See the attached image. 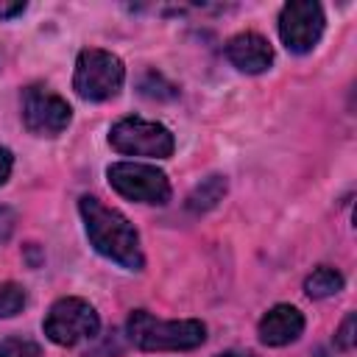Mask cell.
Masks as SVG:
<instances>
[{
    "label": "cell",
    "instance_id": "6da1fadb",
    "mask_svg": "<svg viewBox=\"0 0 357 357\" xmlns=\"http://www.w3.org/2000/svg\"><path fill=\"white\" fill-rule=\"evenodd\" d=\"M78 212L84 220V231L89 245L106 257L109 262L126 268V271H142L145 268V254L139 245V234L134 223L114 206H106L95 195H81L78 198Z\"/></svg>",
    "mask_w": 357,
    "mask_h": 357
},
{
    "label": "cell",
    "instance_id": "7a4b0ae2",
    "mask_svg": "<svg viewBox=\"0 0 357 357\" xmlns=\"http://www.w3.org/2000/svg\"><path fill=\"white\" fill-rule=\"evenodd\" d=\"M128 337L142 351H187L206 340V326L195 318L162 321L148 310H134L128 315Z\"/></svg>",
    "mask_w": 357,
    "mask_h": 357
},
{
    "label": "cell",
    "instance_id": "3957f363",
    "mask_svg": "<svg viewBox=\"0 0 357 357\" xmlns=\"http://www.w3.org/2000/svg\"><path fill=\"white\" fill-rule=\"evenodd\" d=\"M126 81V67L123 59L114 56L112 50L103 47H84L75 59V73H73V89L78 98L89 103H103L117 98Z\"/></svg>",
    "mask_w": 357,
    "mask_h": 357
},
{
    "label": "cell",
    "instance_id": "277c9868",
    "mask_svg": "<svg viewBox=\"0 0 357 357\" xmlns=\"http://www.w3.org/2000/svg\"><path fill=\"white\" fill-rule=\"evenodd\" d=\"M42 329H45V337L56 346H78L92 340L100 332V315L86 298L64 296L50 304L42 321Z\"/></svg>",
    "mask_w": 357,
    "mask_h": 357
},
{
    "label": "cell",
    "instance_id": "5b68a950",
    "mask_svg": "<svg viewBox=\"0 0 357 357\" xmlns=\"http://www.w3.org/2000/svg\"><path fill=\"white\" fill-rule=\"evenodd\" d=\"M109 145L123 156L167 159L176 148V139L167 126L131 114V117H120L109 128Z\"/></svg>",
    "mask_w": 357,
    "mask_h": 357
},
{
    "label": "cell",
    "instance_id": "8992f818",
    "mask_svg": "<svg viewBox=\"0 0 357 357\" xmlns=\"http://www.w3.org/2000/svg\"><path fill=\"white\" fill-rule=\"evenodd\" d=\"M106 178L112 190L128 201L162 206L170 201V181L165 170L142 162H114L106 167Z\"/></svg>",
    "mask_w": 357,
    "mask_h": 357
},
{
    "label": "cell",
    "instance_id": "52a82bcc",
    "mask_svg": "<svg viewBox=\"0 0 357 357\" xmlns=\"http://www.w3.org/2000/svg\"><path fill=\"white\" fill-rule=\"evenodd\" d=\"M324 8L315 0H290L279 11V39L290 53H310L324 36Z\"/></svg>",
    "mask_w": 357,
    "mask_h": 357
},
{
    "label": "cell",
    "instance_id": "ba28073f",
    "mask_svg": "<svg viewBox=\"0 0 357 357\" xmlns=\"http://www.w3.org/2000/svg\"><path fill=\"white\" fill-rule=\"evenodd\" d=\"M70 120H73V109L59 92L42 86V84L25 86V92H22V123L31 134L56 137L70 126Z\"/></svg>",
    "mask_w": 357,
    "mask_h": 357
},
{
    "label": "cell",
    "instance_id": "9c48e42d",
    "mask_svg": "<svg viewBox=\"0 0 357 357\" xmlns=\"http://www.w3.org/2000/svg\"><path fill=\"white\" fill-rule=\"evenodd\" d=\"M226 59L240 70V73H248V75H259L265 70H271L273 64V47L271 42L257 33V31H243V33H234L229 42H226Z\"/></svg>",
    "mask_w": 357,
    "mask_h": 357
},
{
    "label": "cell",
    "instance_id": "30bf717a",
    "mask_svg": "<svg viewBox=\"0 0 357 357\" xmlns=\"http://www.w3.org/2000/svg\"><path fill=\"white\" fill-rule=\"evenodd\" d=\"M304 332V315L293 304H273L257 324V335L265 346H290Z\"/></svg>",
    "mask_w": 357,
    "mask_h": 357
},
{
    "label": "cell",
    "instance_id": "8fae6325",
    "mask_svg": "<svg viewBox=\"0 0 357 357\" xmlns=\"http://www.w3.org/2000/svg\"><path fill=\"white\" fill-rule=\"evenodd\" d=\"M226 190H229L226 176L212 173V176L201 178V181H198V184L190 190V195H187V201H184V204H187V209H190L192 215H204V212L215 209V206L223 201Z\"/></svg>",
    "mask_w": 357,
    "mask_h": 357
},
{
    "label": "cell",
    "instance_id": "7c38bea8",
    "mask_svg": "<svg viewBox=\"0 0 357 357\" xmlns=\"http://www.w3.org/2000/svg\"><path fill=\"white\" fill-rule=\"evenodd\" d=\"M343 284H346V279H343V273L337 268L321 265L304 279V293L310 298H329V296H337L343 290Z\"/></svg>",
    "mask_w": 357,
    "mask_h": 357
},
{
    "label": "cell",
    "instance_id": "4fadbf2b",
    "mask_svg": "<svg viewBox=\"0 0 357 357\" xmlns=\"http://www.w3.org/2000/svg\"><path fill=\"white\" fill-rule=\"evenodd\" d=\"M137 89H139V95L153 98V100H170V98L178 95V89L162 73H156V70H145L139 75V81H137Z\"/></svg>",
    "mask_w": 357,
    "mask_h": 357
},
{
    "label": "cell",
    "instance_id": "5bb4252c",
    "mask_svg": "<svg viewBox=\"0 0 357 357\" xmlns=\"http://www.w3.org/2000/svg\"><path fill=\"white\" fill-rule=\"evenodd\" d=\"M25 290L14 282H0V318H11L25 307Z\"/></svg>",
    "mask_w": 357,
    "mask_h": 357
},
{
    "label": "cell",
    "instance_id": "9a60e30c",
    "mask_svg": "<svg viewBox=\"0 0 357 357\" xmlns=\"http://www.w3.org/2000/svg\"><path fill=\"white\" fill-rule=\"evenodd\" d=\"M0 357H42V349L28 337H3Z\"/></svg>",
    "mask_w": 357,
    "mask_h": 357
},
{
    "label": "cell",
    "instance_id": "2e32d148",
    "mask_svg": "<svg viewBox=\"0 0 357 357\" xmlns=\"http://www.w3.org/2000/svg\"><path fill=\"white\" fill-rule=\"evenodd\" d=\"M354 343H357V315L349 312V315L340 321L337 332H335V346H337L340 351H351Z\"/></svg>",
    "mask_w": 357,
    "mask_h": 357
},
{
    "label": "cell",
    "instance_id": "e0dca14e",
    "mask_svg": "<svg viewBox=\"0 0 357 357\" xmlns=\"http://www.w3.org/2000/svg\"><path fill=\"white\" fill-rule=\"evenodd\" d=\"M17 229V212L8 206H0V243H6Z\"/></svg>",
    "mask_w": 357,
    "mask_h": 357
},
{
    "label": "cell",
    "instance_id": "ac0fdd59",
    "mask_svg": "<svg viewBox=\"0 0 357 357\" xmlns=\"http://www.w3.org/2000/svg\"><path fill=\"white\" fill-rule=\"evenodd\" d=\"M25 11L22 0H0V20H14Z\"/></svg>",
    "mask_w": 357,
    "mask_h": 357
},
{
    "label": "cell",
    "instance_id": "d6986e66",
    "mask_svg": "<svg viewBox=\"0 0 357 357\" xmlns=\"http://www.w3.org/2000/svg\"><path fill=\"white\" fill-rule=\"evenodd\" d=\"M11 167H14V156H11V151H8V148H3V145H0V187L8 181Z\"/></svg>",
    "mask_w": 357,
    "mask_h": 357
},
{
    "label": "cell",
    "instance_id": "ffe728a7",
    "mask_svg": "<svg viewBox=\"0 0 357 357\" xmlns=\"http://www.w3.org/2000/svg\"><path fill=\"white\" fill-rule=\"evenodd\" d=\"M215 357H251V354H243V351H220Z\"/></svg>",
    "mask_w": 357,
    "mask_h": 357
}]
</instances>
